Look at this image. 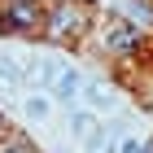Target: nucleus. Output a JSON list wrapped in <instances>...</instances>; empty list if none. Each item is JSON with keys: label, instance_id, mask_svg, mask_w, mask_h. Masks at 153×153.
<instances>
[{"label": "nucleus", "instance_id": "obj_1", "mask_svg": "<svg viewBox=\"0 0 153 153\" xmlns=\"http://www.w3.org/2000/svg\"><path fill=\"white\" fill-rule=\"evenodd\" d=\"M53 96H57V101H66V105H70L74 96H83V79H79V70H70V66H66V70H61V79H57V88H53Z\"/></svg>", "mask_w": 153, "mask_h": 153}, {"label": "nucleus", "instance_id": "obj_2", "mask_svg": "<svg viewBox=\"0 0 153 153\" xmlns=\"http://www.w3.org/2000/svg\"><path fill=\"white\" fill-rule=\"evenodd\" d=\"M74 31H79V9H57L53 13V26H48L53 39H66V35H74Z\"/></svg>", "mask_w": 153, "mask_h": 153}, {"label": "nucleus", "instance_id": "obj_3", "mask_svg": "<svg viewBox=\"0 0 153 153\" xmlns=\"http://www.w3.org/2000/svg\"><path fill=\"white\" fill-rule=\"evenodd\" d=\"M4 18H9V26L26 31V26H35V4H31V0H13L9 9H4Z\"/></svg>", "mask_w": 153, "mask_h": 153}, {"label": "nucleus", "instance_id": "obj_4", "mask_svg": "<svg viewBox=\"0 0 153 153\" xmlns=\"http://www.w3.org/2000/svg\"><path fill=\"white\" fill-rule=\"evenodd\" d=\"M105 39H109V48H118V53H127V48L136 44V26H131V22H109Z\"/></svg>", "mask_w": 153, "mask_h": 153}, {"label": "nucleus", "instance_id": "obj_5", "mask_svg": "<svg viewBox=\"0 0 153 153\" xmlns=\"http://www.w3.org/2000/svg\"><path fill=\"white\" fill-rule=\"evenodd\" d=\"M61 70H66L61 61H39L35 70H31V79H35V88H48V92H53L57 79H61Z\"/></svg>", "mask_w": 153, "mask_h": 153}, {"label": "nucleus", "instance_id": "obj_6", "mask_svg": "<svg viewBox=\"0 0 153 153\" xmlns=\"http://www.w3.org/2000/svg\"><path fill=\"white\" fill-rule=\"evenodd\" d=\"M83 96H88V105H92V109H114V92H109L105 83H88Z\"/></svg>", "mask_w": 153, "mask_h": 153}, {"label": "nucleus", "instance_id": "obj_7", "mask_svg": "<svg viewBox=\"0 0 153 153\" xmlns=\"http://www.w3.org/2000/svg\"><path fill=\"white\" fill-rule=\"evenodd\" d=\"M114 140H118V131H92L88 136V153H118Z\"/></svg>", "mask_w": 153, "mask_h": 153}, {"label": "nucleus", "instance_id": "obj_8", "mask_svg": "<svg viewBox=\"0 0 153 153\" xmlns=\"http://www.w3.org/2000/svg\"><path fill=\"white\" fill-rule=\"evenodd\" d=\"M92 127H96L92 109H74V114H70V131H74V136H83V140H88V136H92Z\"/></svg>", "mask_w": 153, "mask_h": 153}, {"label": "nucleus", "instance_id": "obj_9", "mask_svg": "<svg viewBox=\"0 0 153 153\" xmlns=\"http://www.w3.org/2000/svg\"><path fill=\"white\" fill-rule=\"evenodd\" d=\"M0 88H4V92H18V88H22V70H18L13 61H0Z\"/></svg>", "mask_w": 153, "mask_h": 153}, {"label": "nucleus", "instance_id": "obj_10", "mask_svg": "<svg viewBox=\"0 0 153 153\" xmlns=\"http://www.w3.org/2000/svg\"><path fill=\"white\" fill-rule=\"evenodd\" d=\"M26 118H48V101L44 96H26Z\"/></svg>", "mask_w": 153, "mask_h": 153}]
</instances>
